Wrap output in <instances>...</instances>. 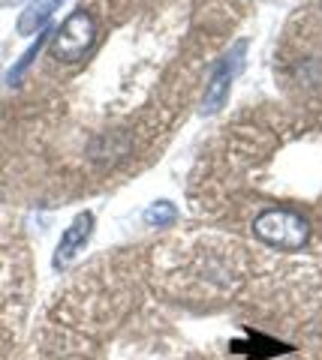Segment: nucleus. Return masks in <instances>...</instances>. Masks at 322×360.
Instances as JSON below:
<instances>
[{
  "label": "nucleus",
  "mask_w": 322,
  "mask_h": 360,
  "mask_svg": "<svg viewBox=\"0 0 322 360\" xmlns=\"http://www.w3.org/2000/svg\"><path fill=\"white\" fill-rule=\"evenodd\" d=\"M253 234L256 240H262L271 250H283V252H295L310 240V222L295 210H262L253 219Z\"/></svg>",
  "instance_id": "f257e3e1"
},
{
  "label": "nucleus",
  "mask_w": 322,
  "mask_h": 360,
  "mask_svg": "<svg viewBox=\"0 0 322 360\" xmlns=\"http://www.w3.org/2000/svg\"><path fill=\"white\" fill-rule=\"evenodd\" d=\"M97 39V21L87 9H75L49 39V51L58 63H79Z\"/></svg>",
  "instance_id": "f03ea898"
},
{
  "label": "nucleus",
  "mask_w": 322,
  "mask_h": 360,
  "mask_svg": "<svg viewBox=\"0 0 322 360\" xmlns=\"http://www.w3.org/2000/svg\"><path fill=\"white\" fill-rule=\"evenodd\" d=\"M244 63H247V39H238L232 49L220 58V63L214 66V75L208 78L205 84V94L199 99V115H217L220 108L226 105V99L232 94V84H235L238 72L244 70Z\"/></svg>",
  "instance_id": "7ed1b4c3"
},
{
  "label": "nucleus",
  "mask_w": 322,
  "mask_h": 360,
  "mask_svg": "<svg viewBox=\"0 0 322 360\" xmlns=\"http://www.w3.org/2000/svg\"><path fill=\"white\" fill-rule=\"evenodd\" d=\"M94 225H97V219H94L91 210H82L79 217L66 225L58 246H54V255H51V267L54 270H66L75 258L82 255V250L87 246V240H91V234H94Z\"/></svg>",
  "instance_id": "20e7f679"
},
{
  "label": "nucleus",
  "mask_w": 322,
  "mask_h": 360,
  "mask_svg": "<svg viewBox=\"0 0 322 360\" xmlns=\"http://www.w3.org/2000/svg\"><path fill=\"white\" fill-rule=\"evenodd\" d=\"M61 4L63 0H30L25 6V13L18 15V33L21 37H37V33H42Z\"/></svg>",
  "instance_id": "39448f33"
},
{
  "label": "nucleus",
  "mask_w": 322,
  "mask_h": 360,
  "mask_svg": "<svg viewBox=\"0 0 322 360\" xmlns=\"http://www.w3.org/2000/svg\"><path fill=\"white\" fill-rule=\"evenodd\" d=\"M46 42H49V27L42 30V33H37V39H33V45H30V49H27V51L16 60V66H13V70H9V75H6V84H13V87H18V84H21V78H25V72L30 70V63L37 60V54H39V49H42Z\"/></svg>",
  "instance_id": "423d86ee"
},
{
  "label": "nucleus",
  "mask_w": 322,
  "mask_h": 360,
  "mask_svg": "<svg viewBox=\"0 0 322 360\" xmlns=\"http://www.w3.org/2000/svg\"><path fill=\"white\" fill-rule=\"evenodd\" d=\"M175 219H178V207L166 198L154 201L145 210V225H151V229H166V225H175Z\"/></svg>",
  "instance_id": "0eeeda50"
}]
</instances>
